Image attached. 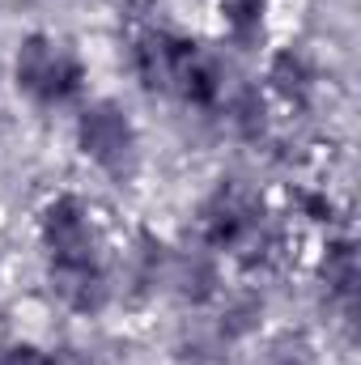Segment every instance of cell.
<instances>
[{
	"mask_svg": "<svg viewBox=\"0 0 361 365\" xmlns=\"http://www.w3.org/2000/svg\"><path fill=\"white\" fill-rule=\"evenodd\" d=\"M39 247L47 264H73V259H102V238L93 225L90 204L73 191L51 195L39 208Z\"/></svg>",
	"mask_w": 361,
	"mask_h": 365,
	"instance_id": "277c9868",
	"label": "cell"
},
{
	"mask_svg": "<svg viewBox=\"0 0 361 365\" xmlns=\"http://www.w3.org/2000/svg\"><path fill=\"white\" fill-rule=\"evenodd\" d=\"M268 221V208H264V195L247 182H217L208 191V200L200 204V242L208 251H238L260 225Z\"/></svg>",
	"mask_w": 361,
	"mask_h": 365,
	"instance_id": "3957f363",
	"label": "cell"
},
{
	"mask_svg": "<svg viewBox=\"0 0 361 365\" xmlns=\"http://www.w3.org/2000/svg\"><path fill=\"white\" fill-rule=\"evenodd\" d=\"M268 90L289 102V106H306L319 90V64L306 47H276L268 56V73H264Z\"/></svg>",
	"mask_w": 361,
	"mask_h": 365,
	"instance_id": "52a82bcc",
	"label": "cell"
},
{
	"mask_svg": "<svg viewBox=\"0 0 361 365\" xmlns=\"http://www.w3.org/2000/svg\"><path fill=\"white\" fill-rule=\"evenodd\" d=\"M195 38H187L179 30H162V26H145L132 47H128V64H132V77L141 81V90L149 93H171L179 68L195 56Z\"/></svg>",
	"mask_w": 361,
	"mask_h": 365,
	"instance_id": "5b68a950",
	"label": "cell"
},
{
	"mask_svg": "<svg viewBox=\"0 0 361 365\" xmlns=\"http://www.w3.org/2000/svg\"><path fill=\"white\" fill-rule=\"evenodd\" d=\"M13 86L34 106H64L86 90V64L56 34L34 30L13 51Z\"/></svg>",
	"mask_w": 361,
	"mask_h": 365,
	"instance_id": "6da1fadb",
	"label": "cell"
},
{
	"mask_svg": "<svg viewBox=\"0 0 361 365\" xmlns=\"http://www.w3.org/2000/svg\"><path fill=\"white\" fill-rule=\"evenodd\" d=\"M293 208H298V217L310 221V225H332V221L340 217L336 200H332L327 191H319V187H298V191H293Z\"/></svg>",
	"mask_w": 361,
	"mask_h": 365,
	"instance_id": "2e32d148",
	"label": "cell"
},
{
	"mask_svg": "<svg viewBox=\"0 0 361 365\" xmlns=\"http://www.w3.org/2000/svg\"><path fill=\"white\" fill-rule=\"evenodd\" d=\"M171 93H179L187 106H200V110L217 106V102L225 98V64H221L217 56H208L204 47H195V56L179 68Z\"/></svg>",
	"mask_w": 361,
	"mask_h": 365,
	"instance_id": "ba28073f",
	"label": "cell"
},
{
	"mask_svg": "<svg viewBox=\"0 0 361 365\" xmlns=\"http://www.w3.org/2000/svg\"><path fill=\"white\" fill-rule=\"evenodd\" d=\"M47 365H90V357L73 344H60V349H47Z\"/></svg>",
	"mask_w": 361,
	"mask_h": 365,
	"instance_id": "ac0fdd59",
	"label": "cell"
},
{
	"mask_svg": "<svg viewBox=\"0 0 361 365\" xmlns=\"http://www.w3.org/2000/svg\"><path fill=\"white\" fill-rule=\"evenodd\" d=\"M225 123L238 140L247 145H260L272 128V115H268V93L260 86H238V90L225 98Z\"/></svg>",
	"mask_w": 361,
	"mask_h": 365,
	"instance_id": "30bf717a",
	"label": "cell"
},
{
	"mask_svg": "<svg viewBox=\"0 0 361 365\" xmlns=\"http://www.w3.org/2000/svg\"><path fill=\"white\" fill-rule=\"evenodd\" d=\"M276 365H310V361H306V357H280Z\"/></svg>",
	"mask_w": 361,
	"mask_h": 365,
	"instance_id": "d6986e66",
	"label": "cell"
},
{
	"mask_svg": "<svg viewBox=\"0 0 361 365\" xmlns=\"http://www.w3.org/2000/svg\"><path fill=\"white\" fill-rule=\"evenodd\" d=\"M77 153L98 166L111 182H132L141 175V132L132 123V115L111 102L98 98L77 115Z\"/></svg>",
	"mask_w": 361,
	"mask_h": 365,
	"instance_id": "7a4b0ae2",
	"label": "cell"
},
{
	"mask_svg": "<svg viewBox=\"0 0 361 365\" xmlns=\"http://www.w3.org/2000/svg\"><path fill=\"white\" fill-rule=\"evenodd\" d=\"M264 327V297L255 289H243L234 297H225V310H221V336L225 340H247Z\"/></svg>",
	"mask_w": 361,
	"mask_h": 365,
	"instance_id": "5bb4252c",
	"label": "cell"
},
{
	"mask_svg": "<svg viewBox=\"0 0 361 365\" xmlns=\"http://www.w3.org/2000/svg\"><path fill=\"white\" fill-rule=\"evenodd\" d=\"M128 268H132V280H136V284H158V280H162V272L171 268V247H166L158 234L141 230V234L132 238Z\"/></svg>",
	"mask_w": 361,
	"mask_h": 365,
	"instance_id": "9a60e30c",
	"label": "cell"
},
{
	"mask_svg": "<svg viewBox=\"0 0 361 365\" xmlns=\"http://www.w3.org/2000/svg\"><path fill=\"white\" fill-rule=\"evenodd\" d=\"M319 280H323L332 302L353 310V297H357V247H353V238H327V247L319 255Z\"/></svg>",
	"mask_w": 361,
	"mask_h": 365,
	"instance_id": "9c48e42d",
	"label": "cell"
},
{
	"mask_svg": "<svg viewBox=\"0 0 361 365\" xmlns=\"http://www.w3.org/2000/svg\"><path fill=\"white\" fill-rule=\"evenodd\" d=\"M268 4L272 0H221L217 13H221V26L230 30L234 43L251 47L260 34H264V21H268Z\"/></svg>",
	"mask_w": 361,
	"mask_h": 365,
	"instance_id": "4fadbf2b",
	"label": "cell"
},
{
	"mask_svg": "<svg viewBox=\"0 0 361 365\" xmlns=\"http://www.w3.org/2000/svg\"><path fill=\"white\" fill-rule=\"evenodd\" d=\"M289 251H293L289 230H285V225H276V221H264V225H260L243 247H238V259H243V268H247V272H276V268H285Z\"/></svg>",
	"mask_w": 361,
	"mask_h": 365,
	"instance_id": "8fae6325",
	"label": "cell"
},
{
	"mask_svg": "<svg viewBox=\"0 0 361 365\" xmlns=\"http://www.w3.org/2000/svg\"><path fill=\"white\" fill-rule=\"evenodd\" d=\"M171 280H175L179 297L191 302V306H208V302L221 297V268L208 255H187V259H179Z\"/></svg>",
	"mask_w": 361,
	"mask_h": 365,
	"instance_id": "7c38bea8",
	"label": "cell"
},
{
	"mask_svg": "<svg viewBox=\"0 0 361 365\" xmlns=\"http://www.w3.org/2000/svg\"><path fill=\"white\" fill-rule=\"evenodd\" d=\"M0 365H47V349L26 344V340L4 344V349H0Z\"/></svg>",
	"mask_w": 361,
	"mask_h": 365,
	"instance_id": "e0dca14e",
	"label": "cell"
},
{
	"mask_svg": "<svg viewBox=\"0 0 361 365\" xmlns=\"http://www.w3.org/2000/svg\"><path fill=\"white\" fill-rule=\"evenodd\" d=\"M51 293L73 314H102L111 306V276L102 259H73V264H47Z\"/></svg>",
	"mask_w": 361,
	"mask_h": 365,
	"instance_id": "8992f818",
	"label": "cell"
}]
</instances>
